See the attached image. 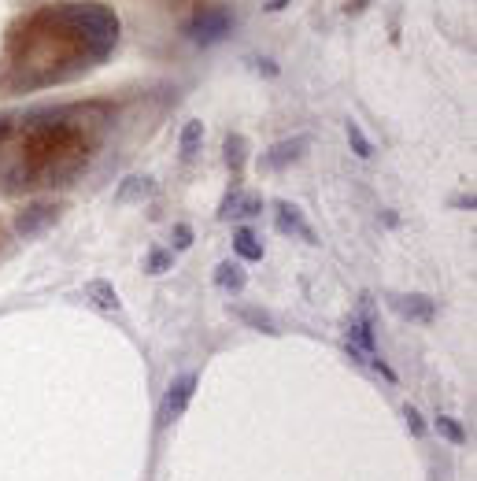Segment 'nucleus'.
<instances>
[{
    "label": "nucleus",
    "mask_w": 477,
    "mask_h": 481,
    "mask_svg": "<svg viewBox=\"0 0 477 481\" xmlns=\"http://www.w3.org/2000/svg\"><path fill=\"white\" fill-rule=\"evenodd\" d=\"M233 315H237V319H244L248 326H255V330L270 333V337H274V333H278V322H274L270 315L263 311V307H244V304H237V307H233Z\"/></svg>",
    "instance_id": "nucleus-10"
},
{
    "label": "nucleus",
    "mask_w": 477,
    "mask_h": 481,
    "mask_svg": "<svg viewBox=\"0 0 477 481\" xmlns=\"http://www.w3.org/2000/svg\"><path fill=\"white\" fill-rule=\"evenodd\" d=\"M149 193H152V181L149 178H126L123 185H118L115 200L118 204H130V200H144Z\"/></svg>",
    "instance_id": "nucleus-13"
},
{
    "label": "nucleus",
    "mask_w": 477,
    "mask_h": 481,
    "mask_svg": "<svg viewBox=\"0 0 477 481\" xmlns=\"http://www.w3.org/2000/svg\"><path fill=\"white\" fill-rule=\"evenodd\" d=\"M200 141H204V122H196V119H192V122H185V130H181V156H196V148H200Z\"/></svg>",
    "instance_id": "nucleus-14"
},
{
    "label": "nucleus",
    "mask_w": 477,
    "mask_h": 481,
    "mask_svg": "<svg viewBox=\"0 0 477 481\" xmlns=\"http://www.w3.org/2000/svg\"><path fill=\"white\" fill-rule=\"evenodd\" d=\"M149 270H152V274L170 270V256H167V252H152V256H149Z\"/></svg>",
    "instance_id": "nucleus-18"
},
{
    "label": "nucleus",
    "mask_w": 477,
    "mask_h": 481,
    "mask_svg": "<svg viewBox=\"0 0 477 481\" xmlns=\"http://www.w3.org/2000/svg\"><path fill=\"white\" fill-rule=\"evenodd\" d=\"M437 430L444 433V437L452 441V444H463V441H466V430H463V426H459L455 419H448V415H440V419H437Z\"/></svg>",
    "instance_id": "nucleus-16"
},
{
    "label": "nucleus",
    "mask_w": 477,
    "mask_h": 481,
    "mask_svg": "<svg viewBox=\"0 0 477 481\" xmlns=\"http://www.w3.org/2000/svg\"><path fill=\"white\" fill-rule=\"evenodd\" d=\"M215 281H218V289H226V293H241L248 278H244L241 263H218V267H215Z\"/></svg>",
    "instance_id": "nucleus-9"
},
{
    "label": "nucleus",
    "mask_w": 477,
    "mask_h": 481,
    "mask_svg": "<svg viewBox=\"0 0 477 481\" xmlns=\"http://www.w3.org/2000/svg\"><path fill=\"white\" fill-rule=\"evenodd\" d=\"M81 296H86V304H93L96 311H118V293H115V285H112V281H104V278L86 281Z\"/></svg>",
    "instance_id": "nucleus-8"
},
{
    "label": "nucleus",
    "mask_w": 477,
    "mask_h": 481,
    "mask_svg": "<svg viewBox=\"0 0 477 481\" xmlns=\"http://www.w3.org/2000/svg\"><path fill=\"white\" fill-rule=\"evenodd\" d=\"M274 215H278V230H281V233H296V237H304V241L315 244V230L304 222V215H300L296 204L278 200V204H274Z\"/></svg>",
    "instance_id": "nucleus-5"
},
{
    "label": "nucleus",
    "mask_w": 477,
    "mask_h": 481,
    "mask_svg": "<svg viewBox=\"0 0 477 481\" xmlns=\"http://www.w3.org/2000/svg\"><path fill=\"white\" fill-rule=\"evenodd\" d=\"M455 204H459V207H474L477 200H474V193H470V196H459V200H455Z\"/></svg>",
    "instance_id": "nucleus-23"
},
{
    "label": "nucleus",
    "mask_w": 477,
    "mask_h": 481,
    "mask_svg": "<svg viewBox=\"0 0 477 481\" xmlns=\"http://www.w3.org/2000/svg\"><path fill=\"white\" fill-rule=\"evenodd\" d=\"M285 4H289V0H270V4H267V12H281Z\"/></svg>",
    "instance_id": "nucleus-24"
},
{
    "label": "nucleus",
    "mask_w": 477,
    "mask_h": 481,
    "mask_svg": "<svg viewBox=\"0 0 477 481\" xmlns=\"http://www.w3.org/2000/svg\"><path fill=\"white\" fill-rule=\"evenodd\" d=\"M233 248H237V256L248 259V263H259V259H263V244L255 241V233L244 230V226L233 233Z\"/></svg>",
    "instance_id": "nucleus-12"
},
{
    "label": "nucleus",
    "mask_w": 477,
    "mask_h": 481,
    "mask_svg": "<svg viewBox=\"0 0 477 481\" xmlns=\"http://www.w3.org/2000/svg\"><path fill=\"white\" fill-rule=\"evenodd\" d=\"M389 307L400 315V319H411V322H433V300L422 293H392L389 296Z\"/></svg>",
    "instance_id": "nucleus-3"
},
{
    "label": "nucleus",
    "mask_w": 477,
    "mask_h": 481,
    "mask_svg": "<svg viewBox=\"0 0 477 481\" xmlns=\"http://www.w3.org/2000/svg\"><path fill=\"white\" fill-rule=\"evenodd\" d=\"M192 389H196V374H185V378H178V381H174V385L167 389V396H163L159 422H174L181 411H185V404L192 400Z\"/></svg>",
    "instance_id": "nucleus-4"
},
{
    "label": "nucleus",
    "mask_w": 477,
    "mask_h": 481,
    "mask_svg": "<svg viewBox=\"0 0 477 481\" xmlns=\"http://www.w3.org/2000/svg\"><path fill=\"white\" fill-rule=\"evenodd\" d=\"M226 167L233 170V174H241V167H244V159H248V141L241 138V133H229L226 138Z\"/></svg>",
    "instance_id": "nucleus-11"
},
{
    "label": "nucleus",
    "mask_w": 477,
    "mask_h": 481,
    "mask_svg": "<svg viewBox=\"0 0 477 481\" xmlns=\"http://www.w3.org/2000/svg\"><path fill=\"white\" fill-rule=\"evenodd\" d=\"M8 133H12V119H8V115H0V141H4Z\"/></svg>",
    "instance_id": "nucleus-20"
},
{
    "label": "nucleus",
    "mask_w": 477,
    "mask_h": 481,
    "mask_svg": "<svg viewBox=\"0 0 477 481\" xmlns=\"http://www.w3.org/2000/svg\"><path fill=\"white\" fill-rule=\"evenodd\" d=\"M52 222H56V207L34 204V207H26L19 219H15V230H19L23 237H30V233H41L44 226H52Z\"/></svg>",
    "instance_id": "nucleus-6"
},
{
    "label": "nucleus",
    "mask_w": 477,
    "mask_h": 481,
    "mask_svg": "<svg viewBox=\"0 0 477 481\" xmlns=\"http://www.w3.org/2000/svg\"><path fill=\"white\" fill-rule=\"evenodd\" d=\"M259 70H263V75H270V78H274V75H278V67H274V63H270V60H263V63H259Z\"/></svg>",
    "instance_id": "nucleus-21"
},
{
    "label": "nucleus",
    "mask_w": 477,
    "mask_h": 481,
    "mask_svg": "<svg viewBox=\"0 0 477 481\" xmlns=\"http://www.w3.org/2000/svg\"><path fill=\"white\" fill-rule=\"evenodd\" d=\"M307 138H292V141H278L274 148L263 156V167H270V170H281V167H289L292 159H300V152L307 148Z\"/></svg>",
    "instance_id": "nucleus-7"
},
{
    "label": "nucleus",
    "mask_w": 477,
    "mask_h": 481,
    "mask_svg": "<svg viewBox=\"0 0 477 481\" xmlns=\"http://www.w3.org/2000/svg\"><path fill=\"white\" fill-rule=\"evenodd\" d=\"M363 8H366V0H352V4H348V8H344V12H348V15H352V12H363Z\"/></svg>",
    "instance_id": "nucleus-22"
},
{
    "label": "nucleus",
    "mask_w": 477,
    "mask_h": 481,
    "mask_svg": "<svg viewBox=\"0 0 477 481\" xmlns=\"http://www.w3.org/2000/svg\"><path fill=\"white\" fill-rule=\"evenodd\" d=\"M403 415H407V426H411V433H415V437H422V433H426V426H422V415L415 411V407H407V411H403Z\"/></svg>",
    "instance_id": "nucleus-19"
},
{
    "label": "nucleus",
    "mask_w": 477,
    "mask_h": 481,
    "mask_svg": "<svg viewBox=\"0 0 477 481\" xmlns=\"http://www.w3.org/2000/svg\"><path fill=\"white\" fill-rule=\"evenodd\" d=\"M56 23L67 30L70 41L81 44L86 60H107L112 49L118 44V15L104 4H93V0H78V4H60L52 8Z\"/></svg>",
    "instance_id": "nucleus-1"
},
{
    "label": "nucleus",
    "mask_w": 477,
    "mask_h": 481,
    "mask_svg": "<svg viewBox=\"0 0 477 481\" xmlns=\"http://www.w3.org/2000/svg\"><path fill=\"white\" fill-rule=\"evenodd\" d=\"M344 130H348V141H352V152H355V156H359V159H370V156H374V144L366 141L363 126H359V122H348Z\"/></svg>",
    "instance_id": "nucleus-15"
},
{
    "label": "nucleus",
    "mask_w": 477,
    "mask_h": 481,
    "mask_svg": "<svg viewBox=\"0 0 477 481\" xmlns=\"http://www.w3.org/2000/svg\"><path fill=\"white\" fill-rule=\"evenodd\" d=\"M229 26H233V19H229L226 8L211 4V8H200V12H196L189 34H192V41H196V44H215V41H222L229 34Z\"/></svg>",
    "instance_id": "nucleus-2"
},
{
    "label": "nucleus",
    "mask_w": 477,
    "mask_h": 481,
    "mask_svg": "<svg viewBox=\"0 0 477 481\" xmlns=\"http://www.w3.org/2000/svg\"><path fill=\"white\" fill-rule=\"evenodd\" d=\"M189 244H192V230H189L185 222H178V226H174V248H178V252H185Z\"/></svg>",
    "instance_id": "nucleus-17"
}]
</instances>
